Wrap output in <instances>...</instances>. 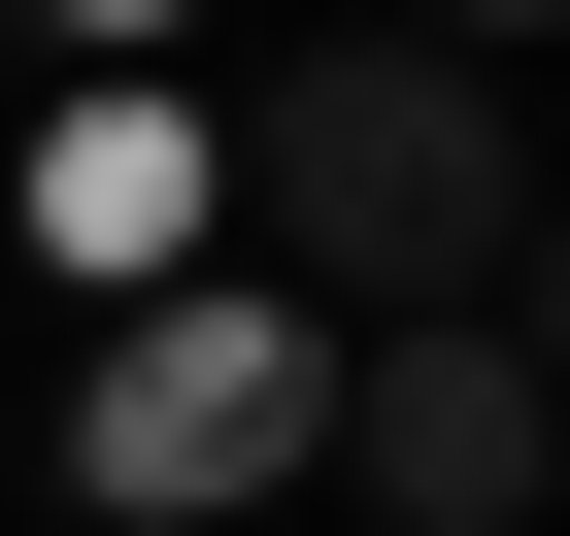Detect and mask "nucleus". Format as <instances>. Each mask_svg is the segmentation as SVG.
Masks as SVG:
<instances>
[{"label": "nucleus", "mask_w": 570, "mask_h": 536, "mask_svg": "<svg viewBox=\"0 0 570 536\" xmlns=\"http://www.w3.org/2000/svg\"><path fill=\"white\" fill-rule=\"evenodd\" d=\"M202 235H235V302H303V336H436V302H503V268H537L503 68H436V34L235 68V101H202Z\"/></svg>", "instance_id": "1"}, {"label": "nucleus", "mask_w": 570, "mask_h": 536, "mask_svg": "<svg viewBox=\"0 0 570 536\" xmlns=\"http://www.w3.org/2000/svg\"><path fill=\"white\" fill-rule=\"evenodd\" d=\"M303 436H336V336H303V302H235V268H168V302L68 369V503H135V536L303 503Z\"/></svg>", "instance_id": "2"}, {"label": "nucleus", "mask_w": 570, "mask_h": 536, "mask_svg": "<svg viewBox=\"0 0 570 536\" xmlns=\"http://www.w3.org/2000/svg\"><path fill=\"white\" fill-rule=\"evenodd\" d=\"M370 536H537L570 403H537V302H436V336H336V436H303Z\"/></svg>", "instance_id": "3"}, {"label": "nucleus", "mask_w": 570, "mask_h": 536, "mask_svg": "<svg viewBox=\"0 0 570 536\" xmlns=\"http://www.w3.org/2000/svg\"><path fill=\"white\" fill-rule=\"evenodd\" d=\"M168 235H202V101H135V68H101V101L35 135V268H168Z\"/></svg>", "instance_id": "4"}, {"label": "nucleus", "mask_w": 570, "mask_h": 536, "mask_svg": "<svg viewBox=\"0 0 570 536\" xmlns=\"http://www.w3.org/2000/svg\"><path fill=\"white\" fill-rule=\"evenodd\" d=\"M470 34H537V0H436V68H470Z\"/></svg>", "instance_id": "5"}, {"label": "nucleus", "mask_w": 570, "mask_h": 536, "mask_svg": "<svg viewBox=\"0 0 570 536\" xmlns=\"http://www.w3.org/2000/svg\"><path fill=\"white\" fill-rule=\"evenodd\" d=\"M68 34H168V0H68Z\"/></svg>", "instance_id": "6"}]
</instances>
